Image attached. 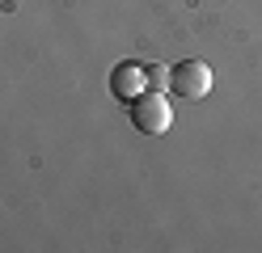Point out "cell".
Listing matches in <instances>:
<instances>
[{
	"label": "cell",
	"mask_w": 262,
	"mask_h": 253,
	"mask_svg": "<svg viewBox=\"0 0 262 253\" xmlns=\"http://www.w3.org/2000/svg\"><path fill=\"white\" fill-rule=\"evenodd\" d=\"M110 93L123 101V106H131L140 93H144V63H131V59H123L119 67L110 72Z\"/></svg>",
	"instance_id": "cell-3"
},
{
	"label": "cell",
	"mask_w": 262,
	"mask_h": 253,
	"mask_svg": "<svg viewBox=\"0 0 262 253\" xmlns=\"http://www.w3.org/2000/svg\"><path fill=\"white\" fill-rule=\"evenodd\" d=\"M169 89L178 97H186V101H199L211 93V67L203 59H182V63H173L169 67Z\"/></svg>",
	"instance_id": "cell-2"
},
{
	"label": "cell",
	"mask_w": 262,
	"mask_h": 253,
	"mask_svg": "<svg viewBox=\"0 0 262 253\" xmlns=\"http://www.w3.org/2000/svg\"><path fill=\"white\" fill-rule=\"evenodd\" d=\"M165 84H169V67H161V63H144V89L165 93Z\"/></svg>",
	"instance_id": "cell-4"
},
{
	"label": "cell",
	"mask_w": 262,
	"mask_h": 253,
	"mask_svg": "<svg viewBox=\"0 0 262 253\" xmlns=\"http://www.w3.org/2000/svg\"><path fill=\"white\" fill-rule=\"evenodd\" d=\"M131 123H136V131H140V135H165V131H169V123H173V110H169L165 93L144 89L136 101H131Z\"/></svg>",
	"instance_id": "cell-1"
}]
</instances>
